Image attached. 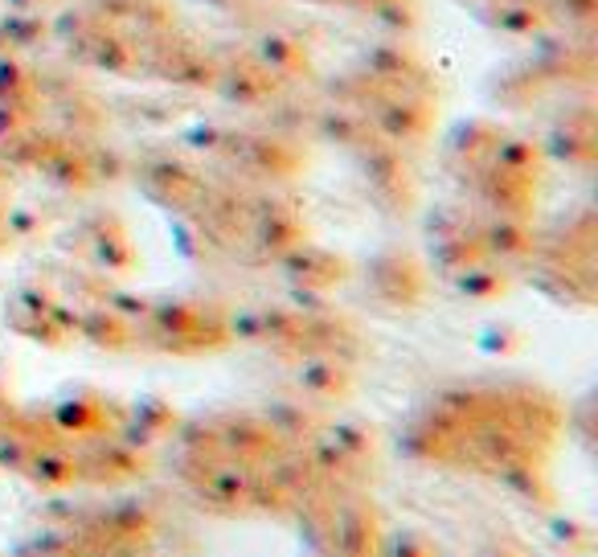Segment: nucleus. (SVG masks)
<instances>
[{
	"mask_svg": "<svg viewBox=\"0 0 598 557\" xmlns=\"http://www.w3.org/2000/svg\"><path fill=\"white\" fill-rule=\"evenodd\" d=\"M25 472H29V480L41 484V488H70V484L83 475V463L70 456H58V451H29Z\"/></svg>",
	"mask_w": 598,
	"mask_h": 557,
	"instance_id": "2",
	"label": "nucleus"
},
{
	"mask_svg": "<svg viewBox=\"0 0 598 557\" xmlns=\"http://www.w3.org/2000/svg\"><path fill=\"white\" fill-rule=\"evenodd\" d=\"M251 480L255 475L239 472V468H222V472L209 475V496L218 500V505H246V492H251Z\"/></svg>",
	"mask_w": 598,
	"mask_h": 557,
	"instance_id": "7",
	"label": "nucleus"
},
{
	"mask_svg": "<svg viewBox=\"0 0 598 557\" xmlns=\"http://www.w3.org/2000/svg\"><path fill=\"white\" fill-rule=\"evenodd\" d=\"M377 557H439V545L423 529H393L377 541Z\"/></svg>",
	"mask_w": 598,
	"mask_h": 557,
	"instance_id": "4",
	"label": "nucleus"
},
{
	"mask_svg": "<svg viewBox=\"0 0 598 557\" xmlns=\"http://www.w3.org/2000/svg\"><path fill=\"white\" fill-rule=\"evenodd\" d=\"M107 557H156L152 541H115L107 545Z\"/></svg>",
	"mask_w": 598,
	"mask_h": 557,
	"instance_id": "10",
	"label": "nucleus"
},
{
	"mask_svg": "<svg viewBox=\"0 0 598 557\" xmlns=\"http://www.w3.org/2000/svg\"><path fill=\"white\" fill-rule=\"evenodd\" d=\"M500 480L513 492H521L525 500H533V505H553V492L546 488V475L525 468V463H504V468H500Z\"/></svg>",
	"mask_w": 598,
	"mask_h": 557,
	"instance_id": "6",
	"label": "nucleus"
},
{
	"mask_svg": "<svg viewBox=\"0 0 598 557\" xmlns=\"http://www.w3.org/2000/svg\"><path fill=\"white\" fill-rule=\"evenodd\" d=\"M83 472H90V480H136L144 475V459L136 456V447L115 443V447H103L95 459H86Z\"/></svg>",
	"mask_w": 598,
	"mask_h": 557,
	"instance_id": "3",
	"label": "nucleus"
},
{
	"mask_svg": "<svg viewBox=\"0 0 598 557\" xmlns=\"http://www.w3.org/2000/svg\"><path fill=\"white\" fill-rule=\"evenodd\" d=\"M496 279H504V275H492V270H472V275H463L460 288L472 291V295H492L496 288L504 291V283H496Z\"/></svg>",
	"mask_w": 598,
	"mask_h": 557,
	"instance_id": "9",
	"label": "nucleus"
},
{
	"mask_svg": "<svg viewBox=\"0 0 598 557\" xmlns=\"http://www.w3.org/2000/svg\"><path fill=\"white\" fill-rule=\"evenodd\" d=\"M300 382H304V389H312V393H344V373L337 370V365H325V361H316V365H308V370L300 373Z\"/></svg>",
	"mask_w": 598,
	"mask_h": 557,
	"instance_id": "8",
	"label": "nucleus"
},
{
	"mask_svg": "<svg viewBox=\"0 0 598 557\" xmlns=\"http://www.w3.org/2000/svg\"><path fill=\"white\" fill-rule=\"evenodd\" d=\"M222 443L230 447V451H239V456L258 459V456H267V451L274 447V431L251 423V419H242V423H234L230 431H225Z\"/></svg>",
	"mask_w": 598,
	"mask_h": 557,
	"instance_id": "5",
	"label": "nucleus"
},
{
	"mask_svg": "<svg viewBox=\"0 0 598 557\" xmlns=\"http://www.w3.org/2000/svg\"><path fill=\"white\" fill-rule=\"evenodd\" d=\"M332 541H337V557H377V521L374 512H344L341 521H332Z\"/></svg>",
	"mask_w": 598,
	"mask_h": 557,
	"instance_id": "1",
	"label": "nucleus"
}]
</instances>
